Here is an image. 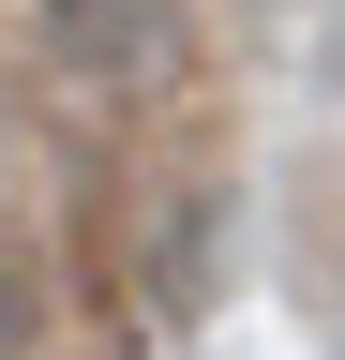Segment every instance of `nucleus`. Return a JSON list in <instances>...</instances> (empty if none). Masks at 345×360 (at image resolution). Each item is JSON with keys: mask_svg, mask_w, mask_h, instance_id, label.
Segmentation results:
<instances>
[{"mask_svg": "<svg viewBox=\"0 0 345 360\" xmlns=\"http://www.w3.org/2000/svg\"><path fill=\"white\" fill-rule=\"evenodd\" d=\"M181 30H195V0H46V60L75 90H105V105L181 75Z\"/></svg>", "mask_w": 345, "mask_h": 360, "instance_id": "nucleus-1", "label": "nucleus"}, {"mask_svg": "<svg viewBox=\"0 0 345 360\" xmlns=\"http://www.w3.org/2000/svg\"><path fill=\"white\" fill-rule=\"evenodd\" d=\"M0 360H46V285L0 255Z\"/></svg>", "mask_w": 345, "mask_h": 360, "instance_id": "nucleus-2", "label": "nucleus"}]
</instances>
